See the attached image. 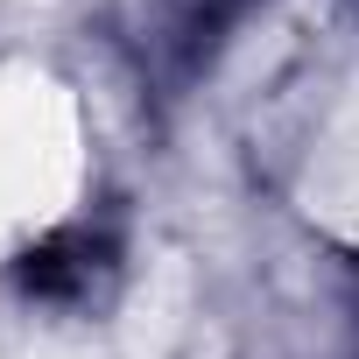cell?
<instances>
[{
  "instance_id": "obj_1",
  "label": "cell",
  "mask_w": 359,
  "mask_h": 359,
  "mask_svg": "<svg viewBox=\"0 0 359 359\" xmlns=\"http://www.w3.org/2000/svg\"><path fill=\"white\" fill-rule=\"evenodd\" d=\"M113 233H99V226H64V233H50V240H36L22 261H15V282H22V296H36V303H78V296H92L106 275H113Z\"/></svg>"
}]
</instances>
